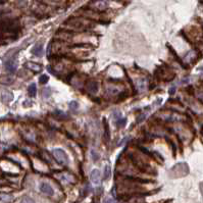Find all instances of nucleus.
I'll use <instances>...</instances> for the list:
<instances>
[{"mask_svg":"<svg viewBox=\"0 0 203 203\" xmlns=\"http://www.w3.org/2000/svg\"><path fill=\"white\" fill-rule=\"evenodd\" d=\"M52 154L54 156V158L61 164H67L69 162V158H67V155L66 153L64 152L62 149L60 148H56L52 150Z\"/></svg>","mask_w":203,"mask_h":203,"instance_id":"nucleus-1","label":"nucleus"},{"mask_svg":"<svg viewBox=\"0 0 203 203\" xmlns=\"http://www.w3.org/2000/svg\"><path fill=\"white\" fill-rule=\"evenodd\" d=\"M16 67H18V63H16V57H10L7 59V61H5V69L7 71L13 74L16 71Z\"/></svg>","mask_w":203,"mask_h":203,"instance_id":"nucleus-2","label":"nucleus"},{"mask_svg":"<svg viewBox=\"0 0 203 203\" xmlns=\"http://www.w3.org/2000/svg\"><path fill=\"white\" fill-rule=\"evenodd\" d=\"M40 191L44 194L48 195V196H52L54 194V191H53L52 187H51L49 184L47 183H42L41 185H40Z\"/></svg>","mask_w":203,"mask_h":203,"instance_id":"nucleus-3","label":"nucleus"},{"mask_svg":"<svg viewBox=\"0 0 203 203\" xmlns=\"http://www.w3.org/2000/svg\"><path fill=\"white\" fill-rule=\"evenodd\" d=\"M32 53L34 55H36V56H42V54H43V43H42V42L37 43L36 45L33 47Z\"/></svg>","mask_w":203,"mask_h":203,"instance_id":"nucleus-4","label":"nucleus"},{"mask_svg":"<svg viewBox=\"0 0 203 203\" xmlns=\"http://www.w3.org/2000/svg\"><path fill=\"white\" fill-rule=\"evenodd\" d=\"M90 178H91V181L93 184H99L100 182V173H99L98 169H93L90 173Z\"/></svg>","mask_w":203,"mask_h":203,"instance_id":"nucleus-5","label":"nucleus"},{"mask_svg":"<svg viewBox=\"0 0 203 203\" xmlns=\"http://www.w3.org/2000/svg\"><path fill=\"white\" fill-rule=\"evenodd\" d=\"M26 66H27L29 69H31V71H35V73H39V71H41V69H42V66L40 65V64L35 63V62H31V61L27 62V63H26Z\"/></svg>","mask_w":203,"mask_h":203,"instance_id":"nucleus-6","label":"nucleus"},{"mask_svg":"<svg viewBox=\"0 0 203 203\" xmlns=\"http://www.w3.org/2000/svg\"><path fill=\"white\" fill-rule=\"evenodd\" d=\"M87 90L90 91L91 93H96L98 91V84L96 82H90L87 85Z\"/></svg>","mask_w":203,"mask_h":203,"instance_id":"nucleus-7","label":"nucleus"},{"mask_svg":"<svg viewBox=\"0 0 203 203\" xmlns=\"http://www.w3.org/2000/svg\"><path fill=\"white\" fill-rule=\"evenodd\" d=\"M1 98H2V100L4 101V102H10V101L13 99V95H12V93H10V92H3L2 95H1Z\"/></svg>","mask_w":203,"mask_h":203,"instance_id":"nucleus-8","label":"nucleus"},{"mask_svg":"<svg viewBox=\"0 0 203 203\" xmlns=\"http://www.w3.org/2000/svg\"><path fill=\"white\" fill-rule=\"evenodd\" d=\"M28 93H29V96L31 97H35L37 94V87L36 84H31L29 86V89H28Z\"/></svg>","mask_w":203,"mask_h":203,"instance_id":"nucleus-9","label":"nucleus"},{"mask_svg":"<svg viewBox=\"0 0 203 203\" xmlns=\"http://www.w3.org/2000/svg\"><path fill=\"white\" fill-rule=\"evenodd\" d=\"M11 200V196L4 193H0V202H7V201Z\"/></svg>","mask_w":203,"mask_h":203,"instance_id":"nucleus-10","label":"nucleus"},{"mask_svg":"<svg viewBox=\"0 0 203 203\" xmlns=\"http://www.w3.org/2000/svg\"><path fill=\"white\" fill-rule=\"evenodd\" d=\"M13 79L9 78V77H2V78H0V82L1 84H11Z\"/></svg>","mask_w":203,"mask_h":203,"instance_id":"nucleus-11","label":"nucleus"},{"mask_svg":"<svg viewBox=\"0 0 203 203\" xmlns=\"http://www.w3.org/2000/svg\"><path fill=\"white\" fill-rule=\"evenodd\" d=\"M91 157L92 159H93V161H98L99 160V157H100V155H99V153H97L95 150H91Z\"/></svg>","mask_w":203,"mask_h":203,"instance_id":"nucleus-12","label":"nucleus"},{"mask_svg":"<svg viewBox=\"0 0 203 203\" xmlns=\"http://www.w3.org/2000/svg\"><path fill=\"white\" fill-rule=\"evenodd\" d=\"M109 177H110V167L109 165H106L104 167V180L109 179Z\"/></svg>","mask_w":203,"mask_h":203,"instance_id":"nucleus-13","label":"nucleus"},{"mask_svg":"<svg viewBox=\"0 0 203 203\" xmlns=\"http://www.w3.org/2000/svg\"><path fill=\"white\" fill-rule=\"evenodd\" d=\"M125 121H127V119H123V117H121L119 119H117V128H121V127H125Z\"/></svg>","mask_w":203,"mask_h":203,"instance_id":"nucleus-14","label":"nucleus"},{"mask_svg":"<svg viewBox=\"0 0 203 203\" xmlns=\"http://www.w3.org/2000/svg\"><path fill=\"white\" fill-rule=\"evenodd\" d=\"M48 80H49V77H48L47 75H42L41 77H40V83H41V84H46V83H48Z\"/></svg>","mask_w":203,"mask_h":203,"instance_id":"nucleus-15","label":"nucleus"},{"mask_svg":"<svg viewBox=\"0 0 203 203\" xmlns=\"http://www.w3.org/2000/svg\"><path fill=\"white\" fill-rule=\"evenodd\" d=\"M21 203H34V201H33L31 198H29V197H25V198L22 200Z\"/></svg>","mask_w":203,"mask_h":203,"instance_id":"nucleus-16","label":"nucleus"},{"mask_svg":"<svg viewBox=\"0 0 203 203\" xmlns=\"http://www.w3.org/2000/svg\"><path fill=\"white\" fill-rule=\"evenodd\" d=\"M103 203H115V202H114L111 198H105L104 201H103Z\"/></svg>","mask_w":203,"mask_h":203,"instance_id":"nucleus-17","label":"nucleus"}]
</instances>
